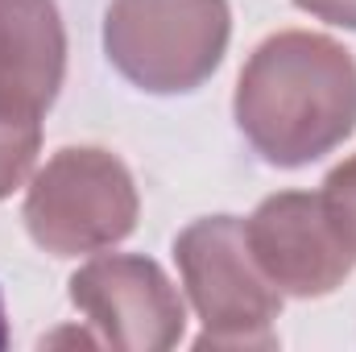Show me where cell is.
I'll use <instances>...</instances> for the list:
<instances>
[{
    "label": "cell",
    "instance_id": "1",
    "mask_svg": "<svg viewBox=\"0 0 356 352\" xmlns=\"http://www.w3.org/2000/svg\"><path fill=\"white\" fill-rule=\"evenodd\" d=\"M236 125L273 166H307L356 129L353 54L307 29L266 38L241 71Z\"/></svg>",
    "mask_w": 356,
    "mask_h": 352
},
{
    "label": "cell",
    "instance_id": "2",
    "mask_svg": "<svg viewBox=\"0 0 356 352\" xmlns=\"http://www.w3.org/2000/svg\"><path fill=\"white\" fill-rule=\"evenodd\" d=\"M186 294L199 311L203 336L195 349H273V319L282 311V290L257 265L245 224L236 216L195 220L175 241Z\"/></svg>",
    "mask_w": 356,
    "mask_h": 352
},
{
    "label": "cell",
    "instance_id": "3",
    "mask_svg": "<svg viewBox=\"0 0 356 352\" xmlns=\"http://www.w3.org/2000/svg\"><path fill=\"white\" fill-rule=\"evenodd\" d=\"M228 0H112L104 50L112 67L154 95L195 91L224 58Z\"/></svg>",
    "mask_w": 356,
    "mask_h": 352
},
{
    "label": "cell",
    "instance_id": "4",
    "mask_svg": "<svg viewBox=\"0 0 356 352\" xmlns=\"http://www.w3.org/2000/svg\"><path fill=\"white\" fill-rule=\"evenodd\" d=\"M25 228L54 257H79L124 241L137 228L129 166L95 145L58 150L29 182Z\"/></svg>",
    "mask_w": 356,
    "mask_h": 352
},
{
    "label": "cell",
    "instance_id": "5",
    "mask_svg": "<svg viewBox=\"0 0 356 352\" xmlns=\"http://www.w3.org/2000/svg\"><path fill=\"white\" fill-rule=\"evenodd\" d=\"M71 303L104 344L124 352H166L182 340V298L149 257H95L71 278Z\"/></svg>",
    "mask_w": 356,
    "mask_h": 352
},
{
    "label": "cell",
    "instance_id": "6",
    "mask_svg": "<svg viewBox=\"0 0 356 352\" xmlns=\"http://www.w3.org/2000/svg\"><path fill=\"white\" fill-rule=\"evenodd\" d=\"M245 237L266 278L282 294L294 298L332 294L356 262L323 195H307V191L269 195L245 224Z\"/></svg>",
    "mask_w": 356,
    "mask_h": 352
},
{
    "label": "cell",
    "instance_id": "7",
    "mask_svg": "<svg viewBox=\"0 0 356 352\" xmlns=\"http://www.w3.org/2000/svg\"><path fill=\"white\" fill-rule=\"evenodd\" d=\"M67 33L54 0H0V112L42 116L63 88Z\"/></svg>",
    "mask_w": 356,
    "mask_h": 352
},
{
    "label": "cell",
    "instance_id": "8",
    "mask_svg": "<svg viewBox=\"0 0 356 352\" xmlns=\"http://www.w3.org/2000/svg\"><path fill=\"white\" fill-rule=\"evenodd\" d=\"M42 145V125L38 116H17V112H0V199H8L25 175L33 170Z\"/></svg>",
    "mask_w": 356,
    "mask_h": 352
},
{
    "label": "cell",
    "instance_id": "9",
    "mask_svg": "<svg viewBox=\"0 0 356 352\" xmlns=\"http://www.w3.org/2000/svg\"><path fill=\"white\" fill-rule=\"evenodd\" d=\"M323 203H327L340 237L348 241V249L356 253V158L340 162L327 175V182H323Z\"/></svg>",
    "mask_w": 356,
    "mask_h": 352
},
{
    "label": "cell",
    "instance_id": "10",
    "mask_svg": "<svg viewBox=\"0 0 356 352\" xmlns=\"http://www.w3.org/2000/svg\"><path fill=\"white\" fill-rule=\"evenodd\" d=\"M302 13L319 17V21H332V25H344L356 29V0H294Z\"/></svg>",
    "mask_w": 356,
    "mask_h": 352
},
{
    "label": "cell",
    "instance_id": "11",
    "mask_svg": "<svg viewBox=\"0 0 356 352\" xmlns=\"http://www.w3.org/2000/svg\"><path fill=\"white\" fill-rule=\"evenodd\" d=\"M8 344V319H4V298H0V349Z\"/></svg>",
    "mask_w": 356,
    "mask_h": 352
}]
</instances>
